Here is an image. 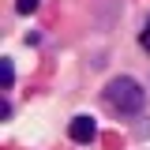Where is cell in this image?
Returning a JSON list of instances; mask_svg holds the SVG:
<instances>
[{"instance_id":"cell-5","label":"cell","mask_w":150,"mask_h":150,"mask_svg":"<svg viewBox=\"0 0 150 150\" xmlns=\"http://www.w3.org/2000/svg\"><path fill=\"white\" fill-rule=\"evenodd\" d=\"M143 45H146V49H150V30H143Z\"/></svg>"},{"instance_id":"cell-2","label":"cell","mask_w":150,"mask_h":150,"mask_svg":"<svg viewBox=\"0 0 150 150\" xmlns=\"http://www.w3.org/2000/svg\"><path fill=\"white\" fill-rule=\"evenodd\" d=\"M68 135H71L75 143H90L94 135H98V124H94V116H75L71 128H68Z\"/></svg>"},{"instance_id":"cell-3","label":"cell","mask_w":150,"mask_h":150,"mask_svg":"<svg viewBox=\"0 0 150 150\" xmlns=\"http://www.w3.org/2000/svg\"><path fill=\"white\" fill-rule=\"evenodd\" d=\"M0 83H4V90H11V83H15V68H11V56H4V60H0Z\"/></svg>"},{"instance_id":"cell-4","label":"cell","mask_w":150,"mask_h":150,"mask_svg":"<svg viewBox=\"0 0 150 150\" xmlns=\"http://www.w3.org/2000/svg\"><path fill=\"white\" fill-rule=\"evenodd\" d=\"M15 11H19V15H34V11H38V0H15Z\"/></svg>"},{"instance_id":"cell-1","label":"cell","mask_w":150,"mask_h":150,"mask_svg":"<svg viewBox=\"0 0 150 150\" xmlns=\"http://www.w3.org/2000/svg\"><path fill=\"white\" fill-rule=\"evenodd\" d=\"M105 101L116 112H124V116H139V112L146 109V90L131 75H116V79L105 83Z\"/></svg>"}]
</instances>
